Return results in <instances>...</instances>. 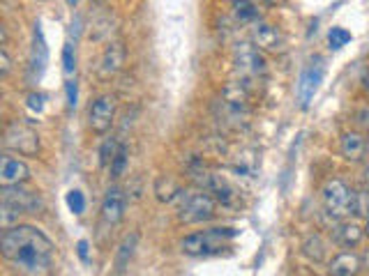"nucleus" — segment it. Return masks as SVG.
<instances>
[{"mask_svg":"<svg viewBox=\"0 0 369 276\" xmlns=\"http://www.w3.org/2000/svg\"><path fill=\"white\" fill-rule=\"evenodd\" d=\"M233 62L238 71L245 76H263L268 69L263 51L256 49L254 44H238L233 51Z\"/></svg>","mask_w":369,"mask_h":276,"instance_id":"7","label":"nucleus"},{"mask_svg":"<svg viewBox=\"0 0 369 276\" xmlns=\"http://www.w3.org/2000/svg\"><path fill=\"white\" fill-rule=\"evenodd\" d=\"M3 143L7 150L17 152L24 157H35L40 152V136L33 127L24 125V122H12L5 129Z\"/></svg>","mask_w":369,"mask_h":276,"instance_id":"4","label":"nucleus"},{"mask_svg":"<svg viewBox=\"0 0 369 276\" xmlns=\"http://www.w3.org/2000/svg\"><path fill=\"white\" fill-rule=\"evenodd\" d=\"M65 5H67V7H76L79 0H65Z\"/></svg>","mask_w":369,"mask_h":276,"instance_id":"33","label":"nucleus"},{"mask_svg":"<svg viewBox=\"0 0 369 276\" xmlns=\"http://www.w3.org/2000/svg\"><path fill=\"white\" fill-rule=\"evenodd\" d=\"M265 3H268V5H281L284 0H265Z\"/></svg>","mask_w":369,"mask_h":276,"instance_id":"34","label":"nucleus"},{"mask_svg":"<svg viewBox=\"0 0 369 276\" xmlns=\"http://www.w3.org/2000/svg\"><path fill=\"white\" fill-rule=\"evenodd\" d=\"M47 62H49V49H47V40H44V33H42V24L38 21L35 24V31H33V49H31V71L35 76H42L47 69Z\"/></svg>","mask_w":369,"mask_h":276,"instance_id":"15","label":"nucleus"},{"mask_svg":"<svg viewBox=\"0 0 369 276\" xmlns=\"http://www.w3.org/2000/svg\"><path fill=\"white\" fill-rule=\"evenodd\" d=\"M67 207H69V212H74V214L85 212V198L79 189H72V191L67 193Z\"/></svg>","mask_w":369,"mask_h":276,"instance_id":"27","label":"nucleus"},{"mask_svg":"<svg viewBox=\"0 0 369 276\" xmlns=\"http://www.w3.org/2000/svg\"><path fill=\"white\" fill-rule=\"evenodd\" d=\"M233 14L238 21H243V24L259 19V10L252 0H233Z\"/></svg>","mask_w":369,"mask_h":276,"instance_id":"22","label":"nucleus"},{"mask_svg":"<svg viewBox=\"0 0 369 276\" xmlns=\"http://www.w3.org/2000/svg\"><path fill=\"white\" fill-rule=\"evenodd\" d=\"M113 120H115V99L111 94H102V97L92 101L88 111V125L92 129V134H99V136L106 134L111 129Z\"/></svg>","mask_w":369,"mask_h":276,"instance_id":"8","label":"nucleus"},{"mask_svg":"<svg viewBox=\"0 0 369 276\" xmlns=\"http://www.w3.org/2000/svg\"><path fill=\"white\" fill-rule=\"evenodd\" d=\"M302 253L314 260V263H323L325 260V253H328V244H325V239L321 235H309L305 242H302Z\"/></svg>","mask_w":369,"mask_h":276,"instance_id":"21","label":"nucleus"},{"mask_svg":"<svg viewBox=\"0 0 369 276\" xmlns=\"http://www.w3.org/2000/svg\"><path fill=\"white\" fill-rule=\"evenodd\" d=\"M339 152H342L346 162H363L367 152V138L358 132H346L339 141Z\"/></svg>","mask_w":369,"mask_h":276,"instance_id":"17","label":"nucleus"},{"mask_svg":"<svg viewBox=\"0 0 369 276\" xmlns=\"http://www.w3.org/2000/svg\"><path fill=\"white\" fill-rule=\"evenodd\" d=\"M12 69V60H10V53H7V49H0V74L7 76Z\"/></svg>","mask_w":369,"mask_h":276,"instance_id":"31","label":"nucleus"},{"mask_svg":"<svg viewBox=\"0 0 369 276\" xmlns=\"http://www.w3.org/2000/svg\"><path fill=\"white\" fill-rule=\"evenodd\" d=\"M0 202H3V205H10L14 212H19V214H35L44 205L38 191H28V189H24L21 184L0 189Z\"/></svg>","mask_w":369,"mask_h":276,"instance_id":"6","label":"nucleus"},{"mask_svg":"<svg viewBox=\"0 0 369 276\" xmlns=\"http://www.w3.org/2000/svg\"><path fill=\"white\" fill-rule=\"evenodd\" d=\"M118 148H120V143L115 141V138H104L102 148H99V166H111Z\"/></svg>","mask_w":369,"mask_h":276,"instance_id":"24","label":"nucleus"},{"mask_svg":"<svg viewBox=\"0 0 369 276\" xmlns=\"http://www.w3.org/2000/svg\"><path fill=\"white\" fill-rule=\"evenodd\" d=\"M155 196H157V200L171 202V200H176L178 196H183V187L173 178H159L155 182Z\"/></svg>","mask_w":369,"mask_h":276,"instance_id":"20","label":"nucleus"},{"mask_svg":"<svg viewBox=\"0 0 369 276\" xmlns=\"http://www.w3.org/2000/svg\"><path fill=\"white\" fill-rule=\"evenodd\" d=\"M201 184H204L206 191L213 193V198L217 202H222L224 207H236L238 205V191L227 178L220 175V173H204Z\"/></svg>","mask_w":369,"mask_h":276,"instance_id":"10","label":"nucleus"},{"mask_svg":"<svg viewBox=\"0 0 369 276\" xmlns=\"http://www.w3.org/2000/svg\"><path fill=\"white\" fill-rule=\"evenodd\" d=\"M0 251L3 256L21 267L26 274L40 276L47 274L54 258V242L44 232L35 226H17L7 228L0 237Z\"/></svg>","mask_w":369,"mask_h":276,"instance_id":"1","label":"nucleus"},{"mask_svg":"<svg viewBox=\"0 0 369 276\" xmlns=\"http://www.w3.org/2000/svg\"><path fill=\"white\" fill-rule=\"evenodd\" d=\"M65 92H67V106L74 108L76 101H79V88H76V81H74V78H69V81L65 83Z\"/></svg>","mask_w":369,"mask_h":276,"instance_id":"30","label":"nucleus"},{"mask_svg":"<svg viewBox=\"0 0 369 276\" xmlns=\"http://www.w3.org/2000/svg\"><path fill=\"white\" fill-rule=\"evenodd\" d=\"M63 69L67 76H74V71H76V51L69 42L63 46Z\"/></svg>","mask_w":369,"mask_h":276,"instance_id":"26","label":"nucleus"},{"mask_svg":"<svg viewBox=\"0 0 369 276\" xmlns=\"http://www.w3.org/2000/svg\"><path fill=\"white\" fill-rule=\"evenodd\" d=\"M367 143H369V134H367Z\"/></svg>","mask_w":369,"mask_h":276,"instance_id":"39","label":"nucleus"},{"mask_svg":"<svg viewBox=\"0 0 369 276\" xmlns=\"http://www.w3.org/2000/svg\"><path fill=\"white\" fill-rule=\"evenodd\" d=\"M136 244H139V232H129V235H125V239L120 242L118 251H115V272L118 274L127 270L129 260H132L134 251H136Z\"/></svg>","mask_w":369,"mask_h":276,"instance_id":"19","label":"nucleus"},{"mask_svg":"<svg viewBox=\"0 0 369 276\" xmlns=\"http://www.w3.org/2000/svg\"><path fill=\"white\" fill-rule=\"evenodd\" d=\"M28 108L35 113H42L44 111V94H40V92H31L28 94Z\"/></svg>","mask_w":369,"mask_h":276,"instance_id":"29","label":"nucleus"},{"mask_svg":"<svg viewBox=\"0 0 369 276\" xmlns=\"http://www.w3.org/2000/svg\"><path fill=\"white\" fill-rule=\"evenodd\" d=\"M365 182H367V187H369V166L365 169Z\"/></svg>","mask_w":369,"mask_h":276,"instance_id":"35","label":"nucleus"},{"mask_svg":"<svg viewBox=\"0 0 369 276\" xmlns=\"http://www.w3.org/2000/svg\"><path fill=\"white\" fill-rule=\"evenodd\" d=\"M363 270V260L358 253L353 251H342L328 263V274L330 276H358Z\"/></svg>","mask_w":369,"mask_h":276,"instance_id":"16","label":"nucleus"},{"mask_svg":"<svg viewBox=\"0 0 369 276\" xmlns=\"http://www.w3.org/2000/svg\"><path fill=\"white\" fill-rule=\"evenodd\" d=\"M127 162H129V157H127V145L120 143V148H118V152H115V157H113V162H111V178H113V180H118L122 173H125Z\"/></svg>","mask_w":369,"mask_h":276,"instance_id":"23","label":"nucleus"},{"mask_svg":"<svg viewBox=\"0 0 369 276\" xmlns=\"http://www.w3.org/2000/svg\"><path fill=\"white\" fill-rule=\"evenodd\" d=\"M323 74H325V67H323L321 58H316V60H312L305 69H302L300 81H298V99H300L302 108H307L309 101L314 99L318 85H321V81H323Z\"/></svg>","mask_w":369,"mask_h":276,"instance_id":"9","label":"nucleus"},{"mask_svg":"<svg viewBox=\"0 0 369 276\" xmlns=\"http://www.w3.org/2000/svg\"><path fill=\"white\" fill-rule=\"evenodd\" d=\"M365 235L369 237V219H367V226H365Z\"/></svg>","mask_w":369,"mask_h":276,"instance_id":"37","label":"nucleus"},{"mask_svg":"<svg viewBox=\"0 0 369 276\" xmlns=\"http://www.w3.org/2000/svg\"><path fill=\"white\" fill-rule=\"evenodd\" d=\"M125 205H127V198H125V193H122V189L111 187L102 200V219L108 226L120 223L122 216H125Z\"/></svg>","mask_w":369,"mask_h":276,"instance_id":"13","label":"nucleus"},{"mask_svg":"<svg viewBox=\"0 0 369 276\" xmlns=\"http://www.w3.org/2000/svg\"><path fill=\"white\" fill-rule=\"evenodd\" d=\"M236 235L238 230L233 228H211L204 232H192L180 242V249L187 256H213V253H220Z\"/></svg>","mask_w":369,"mask_h":276,"instance_id":"3","label":"nucleus"},{"mask_svg":"<svg viewBox=\"0 0 369 276\" xmlns=\"http://www.w3.org/2000/svg\"><path fill=\"white\" fill-rule=\"evenodd\" d=\"M122 64H125V46H122V42H108L102 58H99V78L115 76L122 69Z\"/></svg>","mask_w":369,"mask_h":276,"instance_id":"14","label":"nucleus"},{"mask_svg":"<svg viewBox=\"0 0 369 276\" xmlns=\"http://www.w3.org/2000/svg\"><path fill=\"white\" fill-rule=\"evenodd\" d=\"M353 214L369 219V191H356V207H353Z\"/></svg>","mask_w":369,"mask_h":276,"instance_id":"28","label":"nucleus"},{"mask_svg":"<svg viewBox=\"0 0 369 276\" xmlns=\"http://www.w3.org/2000/svg\"><path fill=\"white\" fill-rule=\"evenodd\" d=\"M217 200L211 193H192L187 196L185 202L178 209V219L183 223H204L215 216Z\"/></svg>","mask_w":369,"mask_h":276,"instance_id":"5","label":"nucleus"},{"mask_svg":"<svg viewBox=\"0 0 369 276\" xmlns=\"http://www.w3.org/2000/svg\"><path fill=\"white\" fill-rule=\"evenodd\" d=\"M95 3H102V0H95Z\"/></svg>","mask_w":369,"mask_h":276,"instance_id":"38","label":"nucleus"},{"mask_svg":"<svg viewBox=\"0 0 369 276\" xmlns=\"http://www.w3.org/2000/svg\"><path fill=\"white\" fill-rule=\"evenodd\" d=\"M28 178H31V169H28L24 159H17L10 155L0 159V182H3V187L24 184L28 182Z\"/></svg>","mask_w":369,"mask_h":276,"instance_id":"12","label":"nucleus"},{"mask_svg":"<svg viewBox=\"0 0 369 276\" xmlns=\"http://www.w3.org/2000/svg\"><path fill=\"white\" fill-rule=\"evenodd\" d=\"M76 251H79V258H81L83 263H88V260H90V253H88V242H85V239H79Z\"/></svg>","mask_w":369,"mask_h":276,"instance_id":"32","label":"nucleus"},{"mask_svg":"<svg viewBox=\"0 0 369 276\" xmlns=\"http://www.w3.org/2000/svg\"><path fill=\"white\" fill-rule=\"evenodd\" d=\"M252 44L261 51H270V53H277V51L284 49V37L274 26L265 24V21H259L252 28Z\"/></svg>","mask_w":369,"mask_h":276,"instance_id":"11","label":"nucleus"},{"mask_svg":"<svg viewBox=\"0 0 369 276\" xmlns=\"http://www.w3.org/2000/svg\"><path fill=\"white\" fill-rule=\"evenodd\" d=\"M321 198H323L325 214L335 221L349 219L353 214V207H356V191L339 178L325 180V184L321 189Z\"/></svg>","mask_w":369,"mask_h":276,"instance_id":"2","label":"nucleus"},{"mask_svg":"<svg viewBox=\"0 0 369 276\" xmlns=\"http://www.w3.org/2000/svg\"><path fill=\"white\" fill-rule=\"evenodd\" d=\"M328 40H330V46L337 51V49H342V46L349 44L353 37H351V33L346 31V28H339V26H337V28H330Z\"/></svg>","mask_w":369,"mask_h":276,"instance_id":"25","label":"nucleus"},{"mask_svg":"<svg viewBox=\"0 0 369 276\" xmlns=\"http://www.w3.org/2000/svg\"><path fill=\"white\" fill-rule=\"evenodd\" d=\"M365 265H367V270H369V251L365 253Z\"/></svg>","mask_w":369,"mask_h":276,"instance_id":"36","label":"nucleus"},{"mask_svg":"<svg viewBox=\"0 0 369 276\" xmlns=\"http://www.w3.org/2000/svg\"><path fill=\"white\" fill-rule=\"evenodd\" d=\"M365 237V228H360L356 221H342L335 228V242L351 249V246L360 244V239Z\"/></svg>","mask_w":369,"mask_h":276,"instance_id":"18","label":"nucleus"}]
</instances>
